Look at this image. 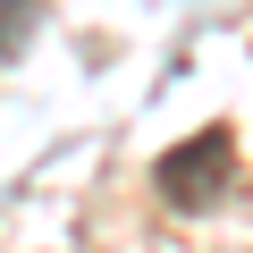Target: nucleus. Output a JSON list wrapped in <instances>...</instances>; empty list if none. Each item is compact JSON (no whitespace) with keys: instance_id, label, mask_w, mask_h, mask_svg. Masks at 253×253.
Returning <instances> with one entry per match:
<instances>
[{"instance_id":"1","label":"nucleus","mask_w":253,"mask_h":253,"mask_svg":"<svg viewBox=\"0 0 253 253\" xmlns=\"http://www.w3.org/2000/svg\"><path fill=\"white\" fill-rule=\"evenodd\" d=\"M152 177H161V194H169V203H186V211H194V203H211V194H219V177H228V135H219V126L186 135L177 152H161V169H152Z\"/></svg>"}]
</instances>
